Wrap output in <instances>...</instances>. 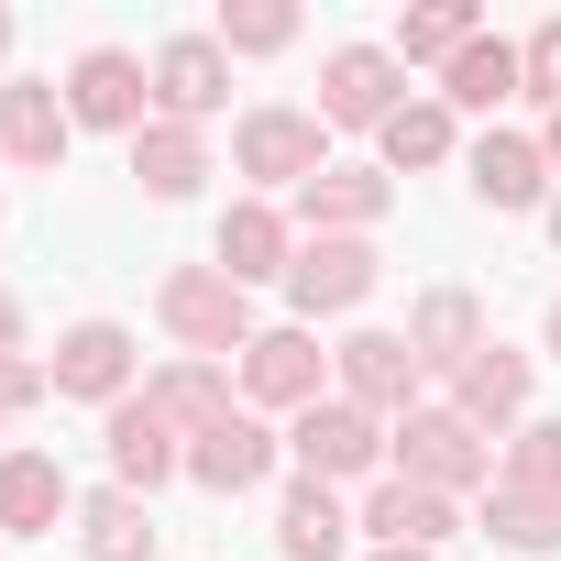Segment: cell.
Returning <instances> with one entry per match:
<instances>
[{
    "label": "cell",
    "mask_w": 561,
    "mask_h": 561,
    "mask_svg": "<svg viewBox=\"0 0 561 561\" xmlns=\"http://www.w3.org/2000/svg\"><path fill=\"white\" fill-rule=\"evenodd\" d=\"M154 309H165V331L209 364V353H253L264 331H253V287H231L220 264H176L165 287H154Z\"/></svg>",
    "instance_id": "1"
},
{
    "label": "cell",
    "mask_w": 561,
    "mask_h": 561,
    "mask_svg": "<svg viewBox=\"0 0 561 561\" xmlns=\"http://www.w3.org/2000/svg\"><path fill=\"white\" fill-rule=\"evenodd\" d=\"M397 473L430 484V495H462V484L495 473V440H484L462 408H408V419H397Z\"/></svg>",
    "instance_id": "2"
},
{
    "label": "cell",
    "mask_w": 561,
    "mask_h": 561,
    "mask_svg": "<svg viewBox=\"0 0 561 561\" xmlns=\"http://www.w3.org/2000/svg\"><path fill=\"white\" fill-rule=\"evenodd\" d=\"M298 462H309V484L375 473V462H386V430H375V408H353V397H320V408H298Z\"/></svg>",
    "instance_id": "3"
},
{
    "label": "cell",
    "mask_w": 561,
    "mask_h": 561,
    "mask_svg": "<svg viewBox=\"0 0 561 561\" xmlns=\"http://www.w3.org/2000/svg\"><path fill=\"white\" fill-rule=\"evenodd\" d=\"M320 122H342V133H386V122H397V56L342 45V56L320 67Z\"/></svg>",
    "instance_id": "4"
},
{
    "label": "cell",
    "mask_w": 561,
    "mask_h": 561,
    "mask_svg": "<svg viewBox=\"0 0 561 561\" xmlns=\"http://www.w3.org/2000/svg\"><path fill=\"white\" fill-rule=\"evenodd\" d=\"M287 298H298L309 320H331V309H364V298H375V242H342V231H320V242L287 264Z\"/></svg>",
    "instance_id": "5"
},
{
    "label": "cell",
    "mask_w": 561,
    "mask_h": 561,
    "mask_svg": "<svg viewBox=\"0 0 561 561\" xmlns=\"http://www.w3.org/2000/svg\"><path fill=\"white\" fill-rule=\"evenodd\" d=\"M67 133H78V111L56 100V78H23V89H0V154H12V165L56 176V165H67Z\"/></svg>",
    "instance_id": "6"
},
{
    "label": "cell",
    "mask_w": 561,
    "mask_h": 561,
    "mask_svg": "<svg viewBox=\"0 0 561 561\" xmlns=\"http://www.w3.org/2000/svg\"><path fill=\"white\" fill-rule=\"evenodd\" d=\"M231 165L264 176V187H309V176H320V122H309V111H253L242 144H231Z\"/></svg>",
    "instance_id": "7"
},
{
    "label": "cell",
    "mask_w": 561,
    "mask_h": 561,
    "mask_svg": "<svg viewBox=\"0 0 561 561\" xmlns=\"http://www.w3.org/2000/svg\"><path fill=\"white\" fill-rule=\"evenodd\" d=\"M154 100H165V122H209V111L231 100V56H220V34H176V45L154 56Z\"/></svg>",
    "instance_id": "8"
},
{
    "label": "cell",
    "mask_w": 561,
    "mask_h": 561,
    "mask_svg": "<svg viewBox=\"0 0 561 561\" xmlns=\"http://www.w3.org/2000/svg\"><path fill=\"white\" fill-rule=\"evenodd\" d=\"M45 375H56V397H111V408H122V386H133V331H122V320H78Z\"/></svg>",
    "instance_id": "9"
},
{
    "label": "cell",
    "mask_w": 561,
    "mask_h": 561,
    "mask_svg": "<svg viewBox=\"0 0 561 561\" xmlns=\"http://www.w3.org/2000/svg\"><path fill=\"white\" fill-rule=\"evenodd\" d=\"M67 111H78L89 133H144V67H133L122 45L78 56V78H67Z\"/></svg>",
    "instance_id": "10"
},
{
    "label": "cell",
    "mask_w": 561,
    "mask_h": 561,
    "mask_svg": "<svg viewBox=\"0 0 561 561\" xmlns=\"http://www.w3.org/2000/svg\"><path fill=\"white\" fill-rule=\"evenodd\" d=\"M176 462H187V451H176L165 408H154V397H122V408H111V473H122V495H154Z\"/></svg>",
    "instance_id": "11"
},
{
    "label": "cell",
    "mask_w": 561,
    "mask_h": 561,
    "mask_svg": "<svg viewBox=\"0 0 561 561\" xmlns=\"http://www.w3.org/2000/svg\"><path fill=\"white\" fill-rule=\"evenodd\" d=\"M331 364H342L353 408H408V397H419V353H408V331H353Z\"/></svg>",
    "instance_id": "12"
},
{
    "label": "cell",
    "mask_w": 561,
    "mask_h": 561,
    "mask_svg": "<svg viewBox=\"0 0 561 561\" xmlns=\"http://www.w3.org/2000/svg\"><path fill=\"white\" fill-rule=\"evenodd\" d=\"M187 473H198L209 495H242V484H264V473H275V440H264V419H242V408H231L220 430H198V440H187Z\"/></svg>",
    "instance_id": "13"
},
{
    "label": "cell",
    "mask_w": 561,
    "mask_h": 561,
    "mask_svg": "<svg viewBox=\"0 0 561 561\" xmlns=\"http://www.w3.org/2000/svg\"><path fill=\"white\" fill-rule=\"evenodd\" d=\"M364 528L386 539V550H440L462 517H451V495H430V484H408V473H386L375 495H364Z\"/></svg>",
    "instance_id": "14"
},
{
    "label": "cell",
    "mask_w": 561,
    "mask_h": 561,
    "mask_svg": "<svg viewBox=\"0 0 561 561\" xmlns=\"http://www.w3.org/2000/svg\"><path fill=\"white\" fill-rule=\"evenodd\" d=\"M320 364H331V353H320L309 331H264V342L242 353V386H253L264 408H320Z\"/></svg>",
    "instance_id": "15"
},
{
    "label": "cell",
    "mask_w": 561,
    "mask_h": 561,
    "mask_svg": "<svg viewBox=\"0 0 561 561\" xmlns=\"http://www.w3.org/2000/svg\"><path fill=\"white\" fill-rule=\"evenodd\" d=\"M56 517H67L56 451H12V462H0V528H12V539H56Z\"/></svg>",
    "instance_id": "16"
},
{
    "label": "cell",
    "mask_w": 561,
    "mask_h": 561,
    "mask_svg": "<svg viewBox=\"0 0 561 561\" xmlns=\"http://www.w3.org/2000/svg\"><path fill=\"white\" fill-rule=\"evenodd\" d=\"M473 198H484V209H539V198H550V154L517 144V133H484V144H473Z\"/></svg>",
    "instance_id": "17"
},
{
    "label": "cell",
    "mask_w": 561,
    "mask_h": 561,
    "mask_svg": "<svg viewBox=\"0 0 561 561\" xmlns=\"http://www.w3.org/2000/svg\"><path fill=\"white\" fill-rule=\"evenodd\" d=\"M386 198H397V187H386L375 165H320V176L298 187V209H309L320 231H342V242H364V220H386Z\"/></svg>",
    "instance_id": "18"
},
{
    "label": "cell",
    "mask_w": 561,
    "mask_h": 561,
    "mask_svg": "<svg viewBox=\"0 0 561 561\" xmlns=\"http://www.w3.org/2000/svg\"><path fill=\"white\" fill-rule=\"evenodd\" d=\"M133 176H144V198H187V187L209 176V144H198L187 122H144V133H133Z\"/></svg>",
    "instance_id": "19"
},
{
    "label": "cell",
    "mask_w": 561,
    "mask_h": 561,
    "mask_svg": "<svg viewBox=\"0 0 561 561\" xmlns=\"http://www.w3.org/2000/svg\"><path fill=\"white\" fill-rule=\"evenodd\" d=\"M408 353H419V364H451V375H462V364L484 353V309H473L462 287L419 298V320H408Z\"/></svg>",
    "instance_id": "20"
},
{
    "label": "cell",
    "mask_w": 561,
    "mask_h": 561,
    "mask_svg": "<svg viewBox=\"0 0 561 561\" xmlns=\"http://www.w3.org/2000/svg\"><path fill=\"white\" fill-rule=\"evenodd\" d=\"M451 397H462V419H473V430H484V419H517V408H528V364H517L506 342H484V353L451 375Z\"/></svg>",
    "instance_id": "21"
},
{
    "label": "cell",
    "mask_w": 561,
    "mask_h": 561,
    "mask_svg": "<svg viewBox=\"0 0 561 561\" xmlns=\"http://www.w3.org/2000/svg\"><path fill=\"white\" fill-rule=\"evenodd\" d=\"M298 253H287V220H275V209H231L220 220V275H231V287H253V275H287Z\"/></svg>",
    "instance_id": "22"
},
{
    "label": "cell",
    "mask_w": 561,
    "mask_h": 561,
    "mask_svg": "<svg viewBox=\"0 0 561 561\" xmlns=\"http://www.w3.org/2000/svg\"><path fill=\"white\" fill-rule=\"evenodd\" d=\"M506 89H528V56H517V45H484V34H473V45L451 56V89H440V100H451V111H495Z\"/></svg>",
    "instance_id": "23"
},
{
    "label": "cell",
    "mask_w": 561,
    "mask_h": 561,
    "mask_svg": "<svg viewBox=\"0 0 561 561\" xmlns=\"http://www.w3.org/2000/svg\"><path fill=\"white\" fill-rule=\"evenodd\" d=\"M78 528H89V561H154V517H144V495H89L78 506Z\"/></svg>",
    "instance_id": "24"
},
{
    "label": "cell",
    "mask_w": 561,
    "mask_h": 561,
    "mask_svg": "<svg viewBox=\"0 0 561 561\" xmlns=\"http://www.w3.org/2000/svg\"><path fill=\"white\" fill-rule=\"evenodd\" d=\"M275 539H287V561H331V550L353 539V517H342V495H331V484H298V495H287V517H275Z\"/></svg>",
    "instance_id": "25"
},
{
    "label": "cell",
    "mask_w": 561,
    "mask_h": 561,
    "mask_svg": "<svg viewBox=\"0 0 561 561\" xmlns=\"http://www.w3.org/2000/svg\"><path fill=\"white\" fill-rule=\"evenodd\" d=\"M154 408H165V430H220L231 419V375L220 364H176V375H154Z\"/></svg>",
    "instance_id": "26"
},
{
    "label": "cell",
    "mask_w": 561,
    "mask_h": 561,
    "mask_svg": "<svg viewBox=\"0 0 561 561\" xmlns=\"http://www.w3.org/2000/svg\"><path fill=\"white\" fill-rule=\"evenodd\" d=\"M495 484H506V495H561V419H528V430L495 451Z\"/></svg>",
    "instance_id": "27"
},
{
    "label": "cell",
    "mask_w": 561,
    "mask_h": 561,
    "mask_svg": "<svg viewBox=\"0 0 561 561\" xmlns=\"http://www.w3.org/2000/svg\"><path fill=\"white\" fill-rule=\"evenodd\" d=\"M375 144H386V165H440L451 154V100H397V122Z\"/></svg>",
    "instance_id": "28"
},
{
    "label": "cell",
    "mask_w": 561,
    "mask_h": 561,
    "mask_svg": "<svg viewBox=\"0 0 561 561\" xmlns=\"http://www.w3.org/2000/svg\"><path fill=\"white\" fill-rule=\"evenodd\" d=\"M473 45V12H462V0H440V12H408L397 23V67H451Z\"/></svg>",
    "instance_id": "29"
},
{
    "label": "cell",
    "mask_w": 561,
    "mask_h": 561,
    "mask_svg": "<svg viewBox=\"0 0 561 561\" xmlns=\"http://www.w3.org/2000/svg\"><path fill=\"white\" fill-rule=\"evenodd\" d=\"M484 528H495L506 550H561V495H506V484H495Z\"/></svg>",
    "instance_id": "30"
},
{
    "label": "cell",
    "mask_w": 561,
    "mask_h": 561,
    "mask_svg": "<svg viewBox=\"0 0 561 561\" xmlns=\"http://www.w3.org/2000/svg\"><path fill=\"white\" fill-rule=\"evenodd\" d=\"M275 45H298L287 0H231V12H220V56H275Z\"/></svg>",
    "instance_id": "31"
},
{
    "label": "cell",
    "mask_w": 561,
    "mask_h": 561,
    "mask_svg": "<svg viewBox=\"0 0 561 561\" xmlns=\"http://www.w3.org/2000/svg\"><path fill=\"white\" fill-rule=\"evenodd\" d=\"M45 397V364H23V353H0V419H23Z\"/></svg>",
    "instance_id": "32"
},
{
    "label": "cell",
    "mask_w": 561,
    "mask_h": 561,
    "mask_svg": "<svg viewBox=\"0 0 561 561\" xmlns=\"http://www.w3.org/2000/svg\"><path fill=\"white\" fill-rule=\"evenodd\" d=\"M528 89H539V100H561V23H539V34H528Z\"/></svg>",
    "instance_id": "33"
},
{
    "label": "cell",
    "mask_w": 561,
    "mask_h": 561,
    "mask_svg": "<svg viewBox=\"0 0 561 561\" xmlns=\"http://www.w3.org/2000/svg\"><path fill=\"white\" fill-rule=\"evenodd\" d=\"M12 342H23V309H12V298H0V353H12Z\"/></svg>",
    "instance_id": "34"
},
{
    "label": "cell",
    "mask_w": 561,
    "mask_h": 561,
    "mask_svg": "<svg viewBox=\"0 0 561 561\" xmlns=\"http://www.w3.org/2000/svg\"><path fill=\"white\" fill-rule=\"evenodd\" d=\"M539 154H550V165H561V111H550V144H539Z\"/></svg>",
    "instance_id": "35"
},
{
    "label": "cell",
    "mask_w": 561,
    "mask_h": 561,
    "mask_svg": "<svg viewBox=\"0 0 561 561\" xmlns=\"http://www.w3.org/2000/svg\"><path fill=\"white\" fill-rule=\"evenodd\" d=\"M375 561H440V550H375Z\"/></svg>",
    "instance_id": "36"
},
{
    "label": "cell",
    "mask_w": 561,
    "mask_h": 561,
    "mask_svg": "<svg viewBox=\"0 0 561 561\" xmlns=\"http://www.w3.org/2000/svg\"><path fill=\"white\" fill-rule=\"evenodd\" d=\"M550 353H561V298H550Z\"/></svg>",
    "instance_id": "37"
},
{
    "label": "cell",
    "mask_w": 561,
    "mask_h": 561,
    "mask_svg": "<svg viewBox=\"0 0 561 561\" xmlns=\"http://www.w3.org/2000/svg\"><path fill=\"white\" fill-rule=\"evenodd\" d=\"M0 56H12V12H0Z\"/></svg>",
    "instance_id": "38"
},
{
    "label": "cell",
    "mask_w": 561,
    "mask_h": 561,
    "mask_svg": "<svg viewBox=\"0 0 561 561\" xmlns=\"http://www.w3.org/2000/svg\"><path fill=\"white\" fill-rule=\"evenodd\" d=\"M550 242H561V198H550Z\"/></svg>",
    "instance_id": "39"
}]
</instances>
